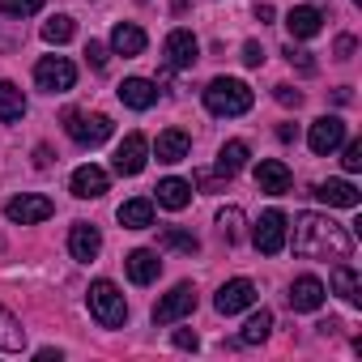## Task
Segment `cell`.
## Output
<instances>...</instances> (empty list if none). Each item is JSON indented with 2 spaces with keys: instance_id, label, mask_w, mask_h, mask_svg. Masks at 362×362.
I'll list each match as a JSON object with an SVG mask.
<instances>
[{
  "instance_id": "ac0fdd59",
  "label": "cell",
  "mask_w": 362,
  "mask_h": 362,
  "mask_svg": "<svg viewBox=\"0 0 362 362\" xmlns=\"http://www.w3.org/2000/svg\"><path fill=\"white\" fill-rule=\"evenodd\" d=\"M119 103L132 107V111H149V107L158 103V90H153V81H145V77H124V81H119Z\"/></svg>"
},
{
  "instance_id": "4fadbf2b",
  "label": "cell",
  "mask_w": 362,
  "mask_h": 362,
  "mask_svg": "<svg viewBox=\"0 0 362 362\" xmlns=\"http://www.w3.org/2000/svg\"><path fill=\"white\" fill-rule=\"evenodd\" d=\"M162 52H166V64H170V69H192L197 56H201V43H197L192 30H170Z\"/></svg>"
},
{
  "instance_id": "8fae6325",
  "label": "cell",
  "mask_w": 362,
  "mask_h": 362,
  "mask_svg": "<svg viewBox=\"0 0 362 362\" xmlns=\"http://www.w3.org/2000/svg\"><path fill=\"white\" fill-rule=\"evenodd\" d=\"M252 303H256V286H252L247 277L226 281V286L218 290V298H214V307H218L222 315H239V311H247Z\"/></svg>"
},
{
  "instance_id": "4dcf8cb0",
  "label": "cell",
  "mask_w": 362,
  "mask_h": 362,
  "mask_svg": "<svg viewBox=\"0 0 362 362\" xmlns=\"http://www.w3.org/2000/svg\"><path fill=\"white\" fill-rule=\"evenodd\" d=\"M218 230H222L226 243H239V239H243V209H235V205L222 209V214H218Z\"/></svg>"
},
{
  "instance_id": "d4e9b609",
  "label": "cell",
  "mask_w": 362,
  "mask_h": 362,
  "mask_svg": "<svg viewBox=\"0 0 362 362\" xmlns=\"http://www.w3.org/2000/svg\"><path fill=\"white\" fill-rule=\"evenodd\" d=\"M0 349H9V354L26 349V328H22V320L9 307H0Z\"/></svg>"
},
{
  "instance_id": "cb8c5ba5",
  "label": "cell",
  "mask_w": 362,
  "mask_h": 362,
  "mask_svg": "<svg viewBox=\"0 0 362 362\" xmlns=\"http://www.w3.org/2000/svg\"><path fill=\"white\" fill-rule=\"evenodd\" d=\"M119 226H124V230H149V226H153V201H145V197L124 201V205H119Z\"/></svg>"
},
{
  "instance_id": "60d3db41",
  "label": "cell",
  "mask_w": 362,
  "mask_h": 362,
  "mask_svg": "<svg viewBox=\"0 0 362 362\" xmlns=\"http://www.w3.org/2000/svg\"><path fill=\"white\" fill-rule=\"evenodd\" d=\"M256 18L260 22H273V5H256Z\"/></svg>"
},
{
  "instance_id": "7bdbcfd3",
  "label": "cell",
  "mask_w": 362,
  "mask_h": 362,
  "mask_svg": "<svg viewBox=\"0 0 362 362\" xmlns=\"http://www.w3.org/2000/svg\"><path fill=\"white\" fill-rule=\"evenodd\" d=\"M358 5H362V0H358Z\"/></svg>"
},
{
  "instance_id": "6da1fadb",
  "label": "cell",
  "mask_w": 362,
  "mask_h": 362,
  "mask_svg": "<svg viewBox=\"0 0 362 362\" xmlns=\"http://www.w3.org/2000/svg\"><path fill=\"white\" fill-rule=\"evenodd\" d=\"M294 256L303 260H349L354 235L332 222L328 214H298L294 218Z\"/></svg>"
},
{
  "instance_id": "277c9868",
  "label": "cell",
  "mask_w": 362,
  "mask_h": 362,
  "mask_svg": "<svg viewBox=\"0 0 362 362\" xmlns=\"http://www.w3.org/2000/svg\"><path fill=\"white\" fill-rule=\"evenodd\" d=\"M111 115H103V111H64V132L77 141V145H86V149H94V145H103L107 136H111Z\"/></svg>"
},
{
  "instance_id": "f35d334b",
  "label": "cell",
  "mask_w": 362,
  "mask_h": 362,
  "mask_svg": "<svg viewBox=\"0 0 362 362\" xmlns=\"http://www.w3.org/2000/svg\"><path fill=\"white\" fill-rule=\"evenodd\" d=\"M175 345H179V349H197V345H201V337H197V332H188V328H179V332H175Z\"/></svg>"
},
{
  "instance_id": "1f68e13d",
  "label": "cell",
  "mask_w": 362,
  "mask_h": 362,
  "mask_svg": "<svg viewBox=\"0 0 362 362\" xmlns=\"http://www.w3.org/2000/svg\"><path fill=\"white\" fill-rule=\"evenodd\" d=\"M162 247H170V252H188V256H197L201 252V243H197V235H188V230H162V239H158Z\"/></svg>"
},
{
  "instance_id": "4316f807",
  "label": "cell",
  "mask_w": 362,
  "mask_h": 362,
  "mask_svg": "<svg viewBox=\"0 0 362 362\" xmlns=\"http://www.w3.org/2000/svg\"><path fill=\"white\" fill-rule=\"evenodd\" d=\"M332 290H337L349 307L362 303V286H358V273H354L349 264H337V269H332Z\"/></svg>"
},
{
  "instance_id": "d6986e66",
  "label": "cell",
  "mask_w": 362,
  "mask_h": 362,
  "mask_svg": "<svg viewBox=\"0 0 362 362\" xmlns=\"http://www.w3.org/2000/svg\"><path fill=\"white\" fill-rule=\"evenodd\" d=\"M320 26H324V13H320L315 5H298V9L286 13V30H290L294 39H315Z\"/></svg>"
},
{
  "instance_id": "d590c367",
  "label": "cell",
  "mask_w": 362,
  "mask_h": 362,
  "mask_svg": "<svg viewBox=\"0 0 362 362\" xmlns=\"http://www.w3.org/2000/svg\"><path fill=\"white\" fill-rule=\"evenodd\" d=\"M341 162H345V170H349V175H354V170H362V141H349Z\"/></svg>"
},
{
  "instance_id": "b9f144b4",
  "label": "cell",
  "mask_w": 362,
  "mask_h": 362,
  "mask_svg": "<svg viewBox=\"0 0 362 362\" xmlns=\"http://www.w3.org/2000/svg\"><path fill=\"white\" fill-rule=\"evenodd\" d=\"M35 162H39V166H52V153H47L43 145H39V149H35Z\"/></svg>"
},
{
  "instance_id": "8d00e7d4",
  "label": "cell",
  "mask_w": 362,
  "mask_h": 362,
  "mask_svg": "<svg viewBox=\"0 0 362 362\" xmlns=\"http://www.w3.org/2000/svg\"><path fill=\"white\" fill-rule=\"evenodd\" d=\"M273 98H277L281 107H298V103H303V94H298L294 86H273Z\"/></svg>"
},
{
  "instance_id": "5bb4252c",
  "label": "cell",
  "mask_w": 362,
  "mask_h": 362,
  "mask_svg": "<svg viewBox=\"0 0 362 362\" xmlns=\"http://www.w3.org/2000/svg\"><path fill=\"white\" fill-rule=\"evenodd\" d=\"M290 184H294V175H290V166H286L281 158H264V162L256 166V188H260V192H269V197H286Z\"/></svg>"
},
{
  "instance_id": "ffe728a7",
  "label": "cell",
  "mask_w": 362,
  "mask_h": 362,
  "mask_svg": "<svg viewBox=\"0 0 362 362\" xmlns=\"http://www.w3.org/2000/svg\"><path fill=\"white\" fill-rule=\"evenodd\" d=\"M188 149H192V141H188V132H179V128H166V132H158V141H153L158 162H184Z\"/></svg>"
},
{
  "instance_id": "83f0119b",
  "label": "cell",
  "mask_w": 362,
  "mask_h": 362,
  "mask_svg": "<svg viewBox=\"0 0 362 362\" xmlns=\"http://www.w3.org/2000/svg\"><path fill=\"white\" fill-rule=\"evenodd\" d=\"M243 166H247V145H243V141H226V145L218 149V170L230 179V175H239Z\"/></svg>"
},
{
  "instance_id": "f1b7e54d",
  "label": "cell",
  "mask_w": 362,
  "mask_h": 362,
  "mask_svg": "<svg viewBox=\"0 0 362 362\" xmlns=\"http://www.w3.org/2000/svg\"><path fill=\"white\" fill-rule=\"evenodd\" d=\"M269 332H273V315H269V311H256V315H252V320L243 324L239 341H243V345H260V341H264Z\"/></svg>"
},
{
  "instance_id": "74e56055",
  "label": "cell",
  "mask_w": 362,
  "mask_h": 362,
  "mask_svg": "<svg viewBox=\"0 0 362 362\" xmlns=\"http://www.w3.org/2000/svg\"><path fill=\"white\" fill-rule=\"evenodd\" d=\"M243 64H247V69H260V64H264V47H260V43H247V47H243Z\"/></svg>"
},
{
  "instance_id": "ab89813d",
  "label": "cell",
  "mask_w": 362,
  "mask_h": 362,
  "mask_svg": "<svg viewBox=\"0 0 362 362\" xmlns=\"http://www.w3.org/2000/svg\"><path fill=\"white\" fill-rule=\"evenodd\" d=\"M349 56H354V39L341 35V39H337V60H349Z\"/></svg>"
},
{
  "instance_id": "52a82bcc",
  "label": "cell",
  "mask_w": 362,
  "mask_h": 362,
  "mask_svg": "<svg viewBox=\"0 0 362 362\" xmlns=\"http://www.w3.org/2000/svg\"><path fill=\"white\" fill-rule=\"evenodd\" d=\"M192 307H197V286L179 281L170 294H162V298H158V307H153V324H175V320H184Z\"/></svg>"
},
{
  "instance_id": "f546056e",
  "label": "cell",
  "mask_w": 362,
  "mask_h": 362,
  "mask_svg": "<svg viewBox=\"0 0 362 362\" xmlns=\"http://www.w3.org/2000/svg\"><path fill=\"white\" fill-rule=\"evenodd\" d=\"M73 18H64V13H56L52 22H43V43H52V47H60V43H69L73 39Z\"/></svg>"
},
{
  "instance_id": "9a60e30c",
  "label": "cell",
  "mask_w": 362,
  "mask_h": 362,
  "mask_svg": "<svg viewBox=\"0 0 362 362\" xmlns=\"http://www.w3.org/2000/svg\"><path fill=\"white\" fill-rule=\"evenodd\" d=\"M315 197L328 209H358V201H362V192L349 184V179H324V184H315Z\"/></svg>"
},
{
  "instance_id": "e0dca14e",
  "label": "cell",
  "mask_w": 362,
  "mask_h": 362,
  "mask_svg": "<svg viewBox=\"0 0 362 362\" xmlns=\"http://www.w3.org/2000/svg\"><path fill=\"white\" fill-rule=\"evenodd\" d=\"M124 269H128V277H132L136 286H149V281H158V273H162V260H158V252H149V247H136V252H128V256H124Z\"/></svg>"
},
{
  "instance_id": "44dd1931",
  "label": "cell",
  "mask_w": 362,
  "mask_h": 362,
  "mask_svg": "<svg viewBox=\"0 0 362 362\" xmlns=\"http://www.w3.org/2000/svg\"><path fill=\"white\" fill-rule=\"evenodd\" d=\"M145 43H149V39H145V30H141L136 22H119V26L111 30V52H115V56H141Z\"/></svg>"
},
{
  "instance_id": "e575fe53",
  "label": "cell",
  "mask_w": 362,
  "mask_h": 362,
  "mask_svg": "<svg viewBox=\"0 0 362 362\" xmlns=\"http://www.w3.org/2000/svg\"><path fill=\"white\" fill-rule=\"evenodd\" d=\"M86 60H90V64H94V69H98V73H103V69H107V60H111V56H107V47H103V43H94V39H90V43H86Z\"/></svg>"
},
{
  "instance_id": "7402d4cb",
  "label": "cell",
  "mask_w": 362,
  "mask_h": 362,
  "mask_svg": "<svg viewBox=\"0 0 362 362\" xmlns=\"http://www.w3.org/2000/svg\"><path fill=\"white\" fill-rule=\"evenodd\" d=\"M320 303H324V281L320 277H298L290 286V307L294 311H315Z\"/></svg>"
},
{
  "instance_id": "5b68a950",
  "label": "cell",
  "mask_w": 362,
  "mask_h": 362,
  "mask_svg": "<svg viewBox=\"0 0 362 362\" xmlns=\"http://www.w3.org/2000/svg\"><path fill=\"white\" fill-rule=\"evenodd\" d=\"M35 81H39V90H47V94H69L73 81H77V69H73V60H64V56H43V60L35 64Z\"/></svg>"
},
{
  "instance_id": "9c48e42d",
  "label": "cell",
  "mask_w": 362,
  "mask_h": 362,
  "mask_svg": "<svg viewBox=\"0 0 362 362\" xmlns=\"http://www.w3.org/2000/svg\"><path fill=\"white\" fill-rule=\"evenodd\" d=\"M307 145H311L315 153L341 149V145H345V119H341V115H320V119L311 124V132H307Z\"/></svg>"
},
{
  "instance_id": "7c38bea8",
  "label": "cell",
  "mask_w": 362,
  "mask_h": 362,
  "mask_svg": "<svg viewBox=\"0 0 362 362\" xmlns=\"http://www.w3.org/2000/svg\"><path fill=\"white\" fill-rule=\"evenodd\" d=\"M107 170L103 166H94V162H86V166H77L73 170V179H69V188H73V197L77 201H98L103 192H107Z\"/></svg>"
},
{
  "instance_id": "7a4b0ae2",
  "label": "cell",
  "mask_w": 362,
  "mask_h": 362,
  "mask_svg": "<svg viewBox=\"0 0 362 362\" xmlns=\"http://www.w3.org/2000/svg\"><path fill=\"white\" fill-rule=\"evenodd\" d=\"M205 107L214 111V115H247L252 111V90L243 86V81H235V77H218V81H209L205 86Z\"/></svg>"
},
{
  "instance_id": "2e32d148",
  "label": "cell",
  "mask_w": 362,
  "mask_h": 362,
  "mask_svg": "<svg viewBox=\"0 0 362 362\" xmlns=\"http://www.w3.org/2000/svg\"><path fill=\"white\" fill-rule=\"evenodd\" d=\"M69 252H73V260L90 264V260L103 252V235H98V226H90V222H77V226L69 230Z\"/></svg>"
},
{
  "instance_id": "836d02e7",
  "label": "cell",
  "mask_w": 362,
  "mask_h": 362,
  "mask_svg": "<svg viewBox=\"0 0 362 362\" xmlns=\"http://www.w3.org/2000/svg\"><path fill=\"white\" fill-rule=\"evenodd\" d=\"M281 56H286L290 64H298V73H315V60H311V52H303V47H294V43H290Z\"/></svg>"
},
{
  "instance_id": "30bf717a",
  "label": "cell",
  "mask_w": 362,
  "mask_h": 362,
  "mask_svg": "<svg viewBox=\"0 0 362 362\" xmlns=\"http://www.w3.org/2000/svg\"><path fill=\"white\" fill-rule=\"evenodd\" d=\"M145 162H149V141H145L141 132H128V136L119 141V149H115V170H119V175H141Z\"/></svg>"
},
{
  "instance_id": "484cf974",
  "label": "cell",
  "mask_w": 362,
  "mask_h": 362,
  "mask_svg": "<svg viewBox=\"0 0 362 362\" xmlns=\"http://www.w3.org/2000/svg\"><path fill=\"white\" fill-rule=\"evenodd\" d=\"M26 115V94L13 86V81H0V119L5 124H18Z\"/></svg>"
},
{
  "instance_id": "3957f363",
  "label": "cell",
  "mask_w": 362,
  "mask_h": 362,
  "mask_svg": "<svg viewBox=\"0 0 362 362\" xmlns=\"http://www.w3.org/2000/svg\"><path fill=\"white\" fill-rule=\"evenodd\" d=\"M90 315H94L103 328H124V320H128V303H124V294H119L115 281L98 277V281L90 286Z\"/></svg>"
},
{
  "instance_id": "8992f818",
  "label": "cell",
  "mask_w": 362,
  "mask_h": 362,
  "mask_svg": "<svg viewBox=\"0 0 362 362\" xmlns=\"http://www.w3.org/2000/svg\"><path fill=\"white\" fill-rule=\"evenodd\" d=\"M286 214L281 209H264L260 214V222H256V230H252V243L264 252V256H277L281 247H286Z\"/></svg>"
},
{
  "instance_id": "603a6c76",
  "label": "cell",
  "mask_w": 362,
  "mask_h": 362,
  "mask_svg": "<svg viewBox=\"0 0 362 362\" xmlns=\"http://www.w3.org/2000/svg\"><path fill=\"white\" fill-rule=\"evenodd\" d=\"M158 192V205L162 209H188V201H192V184H188V179H162V184L153 188Z\"/></svg>"
},
{
  "instance_id": "d6a6232c",
  "label": "cell",
  "mask_w": 362,
  "mask_h": 362,
  "mask_svg": "<svg viewBox=\"0 0 362 362\" xmlns=\"http://www.w3.org/2000/svg\"><path fill=\"white\" fill-rule=\"evenodd\" d=\"M47 0H0V13L5 18H35Z\"/></svg>"
},
{
  "instance_id": "ba28073f",
  "label": "cell",
  "mask_w": 362,
  "mask_h": 362,
  "mask_svg": "<svg viewBox=\"0 0 362 362\" xmlns=\"http://www.w3.org/2000/svg\"><path fill=\"white\" fill-rule=\"evenodd\" d=\"M52 214H56V205H52L47 197H35V192H26V197H13V201L5 205V218H9V222H18V226L47 222Z\"/></svg>"
}]
</instances>
